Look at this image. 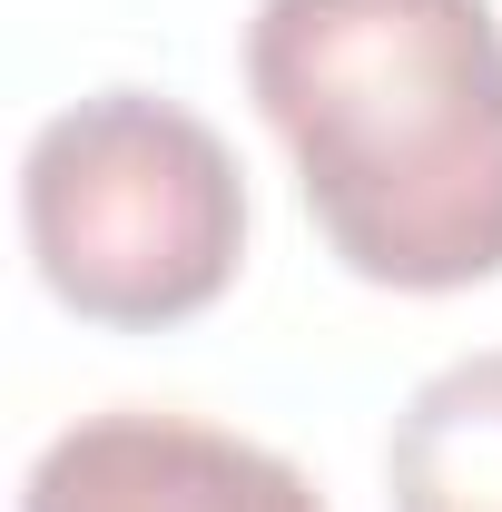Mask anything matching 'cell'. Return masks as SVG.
<instances>
[{"label": "cell", "instance_id": "6da1fadb", "mask_svg": "<svg viewBox=\"0 0 502 512\" xmlns=\"http://www.w3.org/2000/svg\"><path fill=\"white\" fill-rule=\"evenodd\" d=\"M247 89L315 237L365 286L453 296L502 276L493 0H256Z\"/></svg>", "mask_w": 502, "mask_h": 512}, {"label": "cell", "instance_id": "7a4b0ae2", "mask_svg": "<svg viewBox=\"0 0 502 512\" xmlns=\"http://www.w3.org/2000/svg\"><path fill=\"white\" fill-rule=\"evenodd\" d=\"M20 237L69 316L119 335L188 325L247 266V168L188 99L99 89L40 119L20 158Z\"/></svg>", "mask_w": 502, "mask_h": 512}, {"label": "cell", "instance_id": "3957f363", "mask_svg": "<svg viewBox=\"0 0 502 512\" xmlns=\"http://www.w3.org/2000/svg\"><path fill=\"white\" fill-rule=\"evenodd\" d=\"M20 512H325V493L256 434L178 404H109L40 444Z\"/></svg>", "mask_w": 502, "mask_h": 512}, {"label": "cell", "instance_id": "277c9868", "mask_svg": "<svg viewBox=\"0 0 502 512\" xmlns=\"http://www.w3.org/2000/svg\"><path fill=\"white\" fill-rule=\"evenodd\" d=\"M384 493L394 512H502V345L414 384L384 444Z\"/></svg>", "mask_w": 502, "mask_h": 512}]
</instances>
